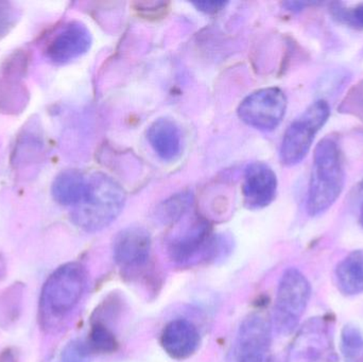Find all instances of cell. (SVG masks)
<instances>
[{
	"label": "cell",
	"instance_id": "1",
	"mask_svg": "<svg viewBox=\"0 0 363 362\" xmlns=\"http://www.w3.org/2000/svg\"><path fill=\"white\" fill-rule=\"evenodd\" d=\"M345 170L342 152L334 137L323 138L315 147L313 171L307 193L306 208L311 216L325 213L345 188Z\"/></svg>",
	"mask_w": 363,
	"mask_h": 362
},
{
	"label": "cell",
	"instance_id": "2",
	"mask_svg": "<svg viewBox=\"0 0 363 362\" xmlns=\"http://www.w3.org/2000/svg\"><path fill=\"white\" fill-rule=\"evenodd\" d=\"M125 189L114 179L100 172L87 178L86 191L72 213L77 227L89 233L101 231L114 222L125 208Z\"/></svg>",
	"mask_w": 363,
	"mask_h": 362
},
{
	"label": "cell",
	"instance_id": "3",
	"mask_svg": "<svg viewBox=\"0 0 363 362\" xmlns=\"http://www.w3.org/2000/svg\"><path fill=\"white\" fill-rule=\"evenodd\" d=\"M86 270L79 263L57 268L45 283L40 295L43 320L59 319L69 314L80 302L86 288Z\"/></svg>",
	"mask_w": 363,
	"mask_h": 362
},
{
	"label": "cell",
	"instance_id": "4",
	"mask_svg": "<svg viewBox=\"0 0 363 362\" xmlns=\"http://www.w3.org/2000/svg\"><path fill=\"white\" fill-rule=\"evenodd\" d=\"M306 276L296 268L284 272L277 287L273 321L277 333L289 335L298 327L311 299Z\"/></svg>",
	"mask_w": 363,
	"mask_h": 362
},
{
	"label": "cell",
	"instance_id": "5",
	"mask_svg": "<svg viewBox=\"0 0 363 362\" xmlns=\"http://www.w3.org/2000/svg\"><path fill=\"white\" fill-rule=\"evenodd\" d=\"M330 115V104L325 100H318L289 125L284 134L279 150L284 165L294 166L303 161Z\"/></svg>",
	"mask_w": 363,
	"mask_h": 362
},
{
	"label": "cell",
	"instance_id": "6",
	"mask_svg": "<svg viewBox=\"0 0 363 362\" xmlns=\"http://www.w3.org/2000/svg\"><path fill=\"white\" fill-rule=\"evenodd\" d=\"M287 104V97L281 89H259L241 102L238 108L239 118L254 129L272 131L281 125Z\"/></svg>",
	"mask_w": 363,
	"mask_h": 362
},
{
	"label": "cell",
	"instance_id": "7",
	"mask_svg": "<svg viewBox=\"0 0 363 362\" xmlns=\"http://www.w3.org/2000/svg\"><path fill=\"white\" fill-rule=\"evenodd\" d=\"M272 341V325L264 315L253 312L239 327L234 348L235 362H264Z\"/></svg>",
	"mask_w": 363,
	"mask_h": 362
},
{
	"label": "cell",
	"instance_id": "8",
	"mask_svg": "<svg viewBox=\"0 0 363 362\" xmlns=\"http://www.w3.org/2000/svg\"><path fill=\"white\" fill-rule=\"evenodd\" d=\"M277 176L272 168L262 162L247 166L243 176L242 196L245 208L262 210L277 197Z\"/></svg>",
	"mask_w": 363,
	"mask_h": 362
},
{
	"label": "cell",
	"instance_id": "9",
	"mask_svg": "<svg viewBox=\"0 0 363 362\" xmlns=\"http://www.w3.org/2000/svg\"><path fill=\"white\" fill-rule=\"evenodd\" d=\"M152 240L145 227L138 225L121 230L113 240V257L121 268H138L146 265L150 257Z\"/></svg>",
	"mask_w": 363,
	"mask_h": 362
},
{
	"label": "cell",
	"instance_id": "10",
	"mask_svg": "<svg viewBox=\"0 0 363 362\" xmlns=\"http://www.w3.org/2000/svg\"><path fill=\"white\" fill-rule=\"evenodd\" d=\"M211 237V223L202 217H196L181 234L169 242L168 253L170 259L179 265H187L198 259L199 255L204 257Z\"/></svg>",
	"mask_w": 363,
	"mask_h": 362
},
{
	"label": "cell",
	"instance_id": "11",
	"mask_svg": "<svg viewBox=\"0 0 363 362\" xmlns=\"http://www.w3.org/2000/svg\"><path fill=\"white\" fill-rule=\"evenodd\" d=\"M328 348V327L320 319H311L300 329L292 342L287 362H318Z\"/></svg>",
	"mask_w": 363,
	"mask_h": 362
},
{
	"label": "cell",
	"instance_id": "12",
	"mask_svg": "<svg viewBox=\"0 0 363 362\" xmlns=\"http://www.w3.org/2000/svg\"><path fill=\"white\" fill-rule=\"evenodd\" d=\"M93 38L86 26L79 21L68 23L51 40L47 57L53 63L65 64L85 55L91 48Z\"/></svg>",
	"mask_w": 363,
	"mask_h": 362
},
{
	"label": "cell",
	"instance_id": "13",
	"mask_svg": "<svg viewBox=\"0 0 363 362\" xmlns=\"http://www.w3.org/2000/svg\"><path fill=\"white\" fill-rule=\"evenodd\" d=\"M200 333L194 323L186 319H176L168 323L162 333L161 344L172 358H189L200 346Z\"/></svg>",
	"mask_w": 363,
	"mask_h": 362
},
{
	"label": "cell",
	"instance_id": "14",
	"mask_svg": "<svg viewBox=\"0 0 363 362\" xmlns=\"http://www.w3.org/2000/svg\"><path fill=\"white\" fill-rule=\"evenodd\" d=\"M147 138L157 157L163 161H176L180 157L181 130L172 119L160 118L155 120L149 127Z\"/></svg>",
	"mask_w": 363,
	"mask_h": 362
},
{
	"label": "cell",
	"instance_id": "15",
	"mask_svg": "<svg viewBox=\"0 0 363 362\" xmlns=\"http://www.w3.org/2000/svg\"><path fill=\"white\" fill-rule=\"evenodd\" d=\"M336 284L347 297L363 293V251L352 252L337 266Z\"/></svg>",
	"mask_w": 363,
	"mask_h": 362
},
{
	"label": "cell",
	"instance_id": "16",
	"mask_svg": "<svg viewBox=\"0 0 363 362\" xmlns=\"http://www.w3.org/2000/svg\"><path fill=\"white\" fill-rule=\"evenodd\" d=\"M87 186V176L78 170L61 172L53 182L52 196L61 205H78L84 196Z\"/></svg>",
	"mask_w": 363,
	"mask_h": 362
},
{
	"label": "cell",
	"instance_id": "17",
	"mask_svg": "<svg viewBox=\"0 0 363 362\" xmlns=\"http://www.w3.org/2000/svg\"><path fill=\"white\" fill-rule=\"evenodd\" d=\"M194 202V195L190 191H181L166 199L155 210V220L163 225H176L181 220Z\"/></svg>",
	"mask_w": 363,
	"mask_h": 362
},
{
	"label": "cell",
	"instance_id": "18",
	"mask_svg": "<svg viewBox=\"0 0 363 362\" xmlns=\"http://www.w3.org/2000/svg\"><path fill=\"white\" fill-rule=\"evenodd\" d=\"M341 353L345 362H359L363 357V334L357 327L347 325L341 333Z\"/></svg>",
	"mask_w": 363,
	"mask_h": 362
},
{
	"label": "cell",
	"instance_id": "19",
	"mask_svg": "<svg viewBox=\"0 0 363 362\" xmlns=\"http://www.w3.org/2000/svg\"><path fill=\"white\" fill-rule=\"evenodd\" d=\"M89 344L91 350L104 353V354L116 352L118 349V341L114 333L106 325L99 322H96L91 327Z\"/></svg>",
	"mask_w": 363,
	"mask_h": 362
},
{
	"label": "cell",
	"instance_id": "20",
	"mask_svg": "<svg viewBox=\"0 0 363 362\" xmlns=\"http://www.w3.org/2000/svg\"><path fill=\"white\" fill-rule=\"evenodd\" d=\"M91 349L89 344L74 340L69 342L62 353L63 362H91Z\"/></svg>",
	"mask_w": 363,
	"mask_h": 362
},
{
	"label": "cell",
	"instance_id": "21",
	"mask_svg": "<svg viewBox=\"0 0 363 362\" xmlns=\"http://www.w3.org/2000/svg\"><path fill=\"white\" fill-rule=\"evenodd\" d=\"M335 15L352 27L363 28V4L351 9H337Z\"/></svg>",
	"mask_w": 363,
	"mask_h": 362
},
{
	"label": "cell",
	"instance_id": "22",
	"mask_svg": "<svg viewBox=\"0 0 363 362\" xmlns=\"http://www.w3.org/2000/svg\"><path fill=\"white\" fill-rule=\"evenodd\" d=\"M14 8L9 2L0 1V35H4L15 23Z\"/></svg>",
	"mask_w": 363,
	"mask_h": 362
},
{
	"label": "cell",
	"instance_id": "23",
	"mask_svg": "<svg viewBox=\"0 0 363 362\" xmlns=\"http://www.w3.org/2000/svg\"><path fill=\"white\" fill-rule=\"evenodd\" d=\"M196 10L205 14H216L225 8L228 2L222 1V0H200V1L192 2Z\"/></svg>",
	"mask_w": 363,
	"mask_h": 362
},
{
	"label": "cell",
	"instance_id": "24",
	"mask_svg": "<svg viewBox=\"0 0 363 362\" xmlns=\"http://www.w3.org/2000/svg\"><path fill=\"white\" fill-rule=\"evenodd\" d=\"M317 4L318 2L289 1L285 2L284 6L287 10L292 11V12H300L303 9L307 8L308 6H315Z\"/></svg>",
	"mask_w": 363,
	"mask_h": 362
},
{
	"label": "cell",
	"instance_id": "25",
	"mask_svg": "<svg viewBox=\"0 0 363 362\" xmlns=\"http://www.w3.org/2000/svg\"><path fill=\"white\" fill-rule=\"evenodd\" d=\"M358 199L363 200V181L362 184L359 185V188H358L357 191Z\"/></svg>",
	"mask_w": 363,
	"mask_h": 362
},
{
	"label": "cell",
	"instance_id": "26",
	"mask_svg": "<svg viewBox=\"0 0 363 362\" xmlns=\"http://www.w3.org/2000/svg\"><path fill=\"white\" fill-rule=\"evenodd\" d=\"M362 225H363V215H362Z\"/></svg>",
	"mask_w": 363,
	"mask_h": 362
}]
</instances>
